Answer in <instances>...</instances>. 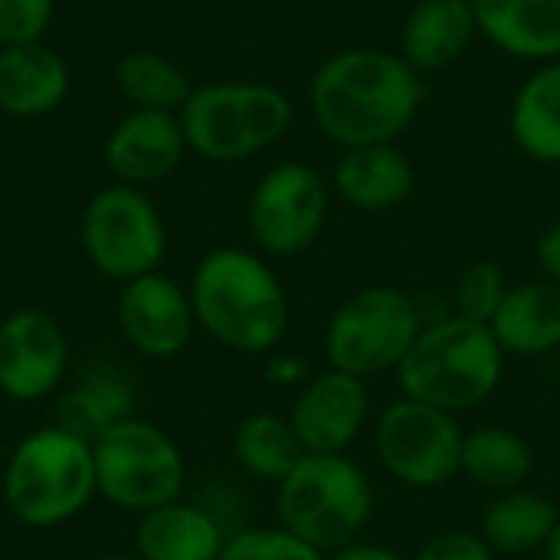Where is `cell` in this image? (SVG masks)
I'll return each instance as SVG.
<instances>
[{"label": "cell", "instance_id": "6da1fadb", "mask_svg": "<svg viewBox=\"0 0 560 560\" xmlns=\"http://www.w3.org/2000/svg\"><path fill=\"white\" fill-rule=\"evenodd\" d=\"M315 125L348 148L394 144L420 112L423 79L390 49H341L325 59L308 89Z\"/></svg>", "mask_w": 560, "mask_h": 560}, {"label": "cell", "instance_id": "7a4b0ae2", "mask_svg": "<svg viewBox=\"0 0 560 560\" xmlns=\"http://www.w3.org/2000/svg\"><path fill=\"white\" fill-rule=\"evenodd\" d=\"M197 325L230 351L272 354L289 328V299L279 276L256 253L220 246L190 279Z\"/></svg>", "mask_w": 560, "mask_h": 560}, {"label": "cell", "instance_id": "3957f363", "mask_svg": "<svg viewBox=\"0 0 560 560\" xmlns=\"http://www.w3.org/2000/svg\"><path fill=\"white\" fill-rule=\"evenodd\" d=\"M505 374V351L489 325L446 315L423 325L394 371L400 394L453 417L486 404Z\"/></svg>", "mask_w": 560, "mask_h": 560}, {"label": "cell", "instance_id": "277c9868", "mask_svg": "<svg viewBox=\"0 0 560 560\" xmlns=\"http://www.w3.org/2000/svg\"><path fill=\"white\" fill-rule=\"evenodd\" d=\"M276 489L279 525L322 555L361 541L377 509L371 476L348 453H305Z\"/></svg>", "mask_w": 560, "mask_h": 560}, {"label": "cell", "instance_id": "5b68a950", "mask_svg": "<svg viewBox=\"0 0 560 560\" xmlns=\"http://www.w3.org/2000/svg\"><path fill=\"white\" fill-rule=\"evenodd\" d=\"M95 492L92 443L62 427H39L10 453L3 502L26 528L66 525L92 502Z\"/></svg>", "mask_w": 560, "mask_h": 560}, {"label": "cell", "instance_id": "8992f818", "mask_svg": "<svg viewBox=\"0 0 560 560\" xmlns=\"http://www.w3.org/2000/svg\"><path fill=\"white\" fill-rule=\"evenodd\" d=\"M289 125V95L266 82H213L194 89L180 108L187 148L217 164L246 161L266 151Z\"/></svg>", "mask_w": 560, "mask_h": 560}, {"label": "cell", "instance_id": "52a82bcc", "mask_svg": "<svg viewBox=\"0 0 560 560\" xmlns=\"http://www.w3.org/2000/svg\"><path fill=\"white\" fill-rule=\"evenodd\" d=\"M423 331L420 302L397 285H368L351 292L325 325L328 368L371 381L394 374Z\"/></svg>", "mask_w": 560, "mask_h": 560}, {"label": "cell", "instance_id": "ba28073f", "mask_svg": "<svg viewBox=\"0 0 560 560\" xmlns=\"http://www.w3.org/2000/svg\"><path fill=\"white\" fill-rule=\"evenodd\" d=\"M95 489L125 512H151L180 499L187 463L180 446L148 420H121L92 443Z\"/></svg>", "mask_w": 560, "mask_h": 560}, {"label": "cell", "instance_id": "9c48e42d", "mask_svg": "<svg viewBox=\"0 0 560 560\" xmlns=\"http://www.w3.org/2000/svg\"><path fill=\"white\" fill-rule=\"evenodd\" d=\"M463 436L466 433L453 413L400 397L377 417L374 453L394 482L430 492L459 476Z\"/></svg>", "mask_w": 560, "mask_h": 560}, {"label": "cell", "instance_id": "30bf717a", "mask_svg": "<svg viewBox=\"0 0 560 560\" xmlns=\"http://www.w3.org/2000/svg\"><path fill=\"white\" fill-rule=\"evenodd\" d=\"M82 249L89 262L115 282L158 272L167 230L158 207L131 184L98 190L82 213Z\"/></svg>", "mask_w": 560, "mask_h": 560}, {"label": "cell", "instance_id": "8fae6325", "mask_svg": "<svg viewBox=\"0 0 560 560\" xmlns=\"http://www.w3.org/2000/svg\"><path fill=\"white\" fill-rule=\"evenodd\" d=\"M328 220V187L308 164L285 161L266 171L249 200V233L269 256L308 249Z\"/></svg>", "mask_w": 560, "mask_h": 560}, {"label": "cell", "instance_id": "7c38bea8", "mask_svg": "<svg viewBox=\"0 0 560 560\" xmlns=\"http://www.w3.org/2000/svg\"><path fill=\"white\" fill-rule=\"evenodd\" d=\"M69 368L62 325L39 312L20 308L0 322V394L16 404L49 397Z\"/></svg>", "mask_w": 560, "mask_h": 560}, {"label": "cell", "instance_id": "4fadbf2b", "mask_svg": "<svg viewBox=\"0 0 560 560\" xmlns=\"http://www.w3.org/2000/svg\"><path fill=\"white\" fill-rule=\"evenodd\" d=\"M368 417H371L368 381L335 368L312 374L299 387V397L289 410V423L302 450L315 456L348 453L364 433Z\"/></svg>", "mask_w": 560, "mask_h": 560}, {"label": "cell", "instance_id": "5bb4252c", "mask_svg": "<svg viewBox=\"0 0 560 560\" xmlns=\"http://www.w3.org/2000/svg\"><path fill=\"white\" fill-rule=\"evenodd\" d=\"M118 325L128 345L154 361L177 358L197 328L190 292L161 272H148L141 279L125 282L118 302Z\"/></svg>", "mask_w": 560, "mask_h": 560}, {"label": "cell", "instance_id": "9a60e30c", "mask_svg": "<svg viewBox=\"0 0 560 560\" xmlns=\"http://www.w3.org/2000/svg\"><path fill=\"white\" fill-rule=\"evenodd\" d=\"M184 151L187 138L180 118L174 112L154 108H135L112 128L105 141V161L112 174L131 187L164 180L180 164Z\"/></svg>", "mask_w": 560, "mask_h": 560}, {"label": "cell", "instance_id": "2e32d148", "mask_svg": "<svg viewBox=\"0 0 560 560\" xmlns=\"http://www.w3.org/2000/svg\"><path fill=\"white\" fill-rule=\"evenodd\" d=\"M505 358H548L560 351V285L551 279L512 285L489 322Z\"/></svg>", "mask_w": 560, "mask_h": 560}, {"label": "cell", "instance_id": "e0dca14e", "mask_svg": "<svg viewBox=\"0 0 560 560\" xmlns=\"http://www.w3.org/2000/svg\"><path fill=\"white\" fill-rule=\"evenodd\" d=\"M230 532L207 505L171 502L151 509L138 522V558L141 560H220Z\"/></svg>", "mask_w": 560, "mask_h": 560}, {"label": "cell", "instance_id": "ac0fdd59", "mask_svg": "<svg viewBox=\"0 0 560 560\" xmlns=\"http://www.w3.org/2000/svg\"><path fill=\"white\" fill-rule=\"evenodd\" d=\"M417 174L397 144L348 148L335 164V190L345 203L364 213L400 207L413 194Z\"/></svg>", "mask_w": 560, "mask_h": 560}, {"label": "cell", "instance_id": "d6986e66", "mask_svg": "<svg viewBox=\"0 0 560 560\" xmlns=\"http://www.w3.org/2000/svg\"><path fill=\"white\" fill-rule=\"evenodd\" d=\"M476 33L469 0H420L400 30V56L417 72H436L463 59Z\"/></svg>", "mask_w": 560, "mask_h": 560}, {"label": "cell", "instance_id": "ffe728a7", "mask_svg": "<svg viewBox=\"0 0 560 560\" xmlns=\"http://www.w3.org/2000/svg\"><path fill=\"white\" fill-rule=\"evenodd\" d=\"M479 33L518 59H558L560 0H469Z\"/></svg>", "mask_w": 560, "mask_h": 560}, {"label": "cell", "instance_id": "44dd1931", "mask_svg": "<svg viewBox=\"0 0 560 560\" xmlns=\"http://www.w3.org/2000/svg\"><path fill=\"white\" fill-rule=\"evenodd\" d=\"M69 92V69L62 56L43 43L0 49V112L13 118H39L59 108Z\"/></svg>", "mask_w": 560, "mask_h": 560}, {"label": "cell", "instance_id": "7402d4cb", "mask_svg": "<svg viewBox=\"0 0 560 560\" xmlns=\"http://www.w3.org/2000/svg\"><path fill=\"white\" fill-rule=\"evenodd\" d=\"M135 410V381L118 364H92L59 400L56 427L95 443Z\"/></svg>", "mask_w": 560, "mask_h": 560}, {"label": "cell", "instance_id": "603a6c76", "mask_svg": "<svg viewBox=\"0 0 560 560\" xmlns=\"http://www.w3.org/2000/svg\"><path fill=\"white\" fill-rule=\"evenodd\" d=\"M558 522L560 509L551 499L528 489H512L489 502L479 535L489 541L495 555L528 558L535 551H545Z\"/></svg>", "mask_w": 560, "mask_h": 560}, {"label": "cell", "instance_id": "cb8c5ba5", "mask_svg": "<svg viewBox=\"0 0 560 560\" xmlns=\"http://www.w3.org/2000/svg\"><path fill=\"white\" fill-rule=\"evenodd\" d=\"M535 472L532 443L509 427H482L463 436V463L459 476L472 479L479 489L495 495L525 489Z\"/></svg>", "mask_w": 560, "mask_h": 560}, {"label": "cell", "instance_id": "d4e9b609", "mask_svg": "<svg viewBox=\"0 0 560 560\" xmlns=\"http://www.w3.org/2000/svg\"><path fill=\"white\" fill-rule=\"evenodd\" d=\"M515 144L545 164H560V62H548L525 79L512 102Z\"/></svg>", "mask_w": 560, "mask_h": 560}, {"label": "cell", "instance_id": "484cf974", "mask_svg": "<svg viewBox=\"0 0 560 560\" xmlns=\"http://www.w3.org/2000/svg\"><path fill=\"white\" fill-rule=\"evenodd\" d=\"M302 456H305V450H302L289 417L249 413L233 430V459L246 476H253L259 482L279 486L299 466Z\"/></svg>", "mask_w": 560, "mask_h": 560}, {"label": "cell", "instance_id": "4316f807", "mask_svg": "<svg viewBox=\"0 0 560 560\" xmlns=\"http://www.w3.org/2000/svg\"><path fill=\"white\" fill-rule=\"evenodd\" d=\"M115 85L128 102H135V108L154 112H177L194 92L180 66L151 49H135L121 56L115 66Z\"/></svg>", "mask_w": 560, "mask_h": 560}, {"label": "cell", "instance_id": "83f0119b", "mask_svg": "<svg viewBox=\"0 0 560 560\" xmlns=\"http://www.w3.org/2000/svg\"><path fill=\"white\" fill-rule=\"evenodd\" d=\"M509 289L512 285H509L502 266L492 259H479L463 269V276L453 289V315L489 325L495 318L502 299L509 295Z\"/></svg>", "mask_w": 560, "mask_h": 560}, {"label": "cell", "instance_id": "f1b7e54d", "mask_svg": "<svg viewBox=\"0 0 560 560\" xmlns=\"http://www.w3.org/2000/svg\"><path fill=\"white\" fill-rule=\"evenodd\" d=\"M220 560H328L292 532L279 528H236L230 532Z\"/></svg>", "mask_w": 560, "mask_h": 560}, {"label": "cell", "instance_id": "f546056e", "mask_svg": "<svg viewBox=\"0 0 560 560\" xmlns=\"http://www.w3.org/2000/svg\"><path fill=\"white\" fill-rule=\"evenodd\" d=\"M56 0H0V43H39L52 23Z\"/></svg>", "mask_w": 560, "mask_h": 560}, {"label": "cell", "instance_id": "4dcf8cb0", "mask_svg": "<svg viewBox=\"0 0 560 560\" xmlns=\"http://www.w3.org/2000/svg\"><path fill=\"white\" fill-rule=\"evenodd\" d=\"M499 555L479 532L469 528H446L427 538L410 560H495Z\"/></svg>", "mask_w": 560, "mask_h": 560}, {"label": "cell", "instance_id": "1f68e13d", "mask_svg": "<svg viewBox=\"0 0 560 560\" xmlns=\"http://www.w3.org/2000/svg\"><path fill=\"white\" fill-rule=\"evenodd\" d=\"M308 364L299 358V354H289V351H272L269 361H266V381L276 384V387H302L308 381Z\"/></svg>", "mask_w": 560, "mask_h": 560}, {"label": "cell", "instance_id": "d6a6232c", "mask_svg": "<svg viewBox=\"0 0 560 560\" xmlns=\"http://www.w3.org/2000/svg\"><path fill=\"white\" fill-rule=\"evenodd\" d=\"M535 256H538V266H541L545 279L560 285V220L541 233V240L535 246Z\"/></svg>", "mask_w": 560, "mask_h": 560}, {"label": "cell", "instance_id": "836d02e7", "mask_svg": "<svg viewBox=\"0 0 560 560\" xmlns=\"http://www.w3.org/2000/svg\"><path fill=\"white\" fill-rule=\"evenodd\" d=\"M328 560H410L404 558L400 551L387 548V545H371V541H354L335 555H328Z\"/></svg>", "mask_w": 560, "mask_h": 560}, {"label": "cell", "instance_id": "e575fe53", "mask_svg": "<svg viewBox=\"0 0 560 560\" xmlns=\"http://www.w3.org/2000/svg\"><path fill=\"white\" fill-rule=\"evenodd\" d=\"M545 560H560V522L555 535H551V541L545 545Z\"/></svg>", "mask_w": 560, "mask_h": 560}, {"label": "cell", "instance_id": "d590c367", "mask_svg": "<svg viewBox=\"0 0 560 560\" xmlns=\"http://www.w3.org/2000/svg\"><path fill=\"white\" fill-rule=\"evenodd\" d=\"M92 560H141V558H131V555H102V558H92Z\"/></svg>", "mask_w": 560, "mask_h": 560}]
</instances>
